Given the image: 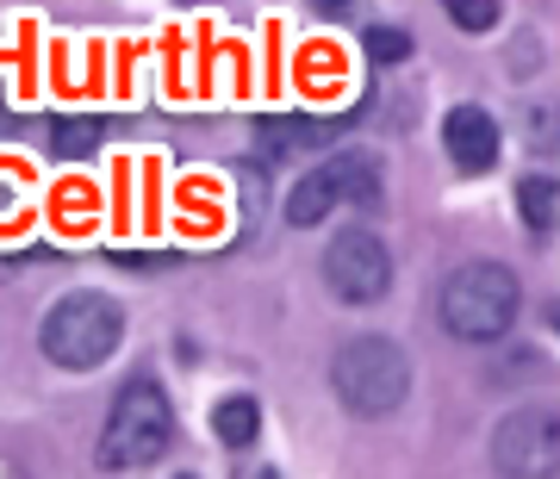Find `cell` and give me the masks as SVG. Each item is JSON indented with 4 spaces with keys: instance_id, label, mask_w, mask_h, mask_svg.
Wrapping results in <instances>:
<instances>
[{
    "instance_id": "cell-1",
    "label": "cell",
    "mask_w": 560,
    "mask_h": 479,
    "mask_svg": "<svg viewBox=\"0 0 560 479\" xmlns=\"http://www.w3.org/2000/svg\"><path fill=\"white\" fill-rule=\"evenodd\" d=\"M168 442H175L168 393H162L156 379H125L119 399H113V418L101 430V467H113V474L150 467V460L168 455Z\"/></svg>"
},
{
    "instance_id": "cell-2",
    "label": "cell",
    "mask_w": 560,
    "mask_h": 479,
    "mask_svg": "<svg viewBox=\"0 0 560 479\" xmlns=\"http://www.w3.org/2000/svg\"><path fill=\"white\" fill-rule=\"evenodd\" d=\"M517 274L504 261H467L442 287V324L460 342H499L517 318Z\"/></svg>"
},
{
    "instance_id": "cell-3",
    "label": "cell",
    "mask_w": 560,
    "mask_h": 479,
    "mask_svg": "<svg viewBox=\"0 0 560 479\" xmlns=\"http://www.w3.org/2000/svg\"><path fill=\"white\" fill-rule=\"evenodd\" d=\"M330 386H337V399L361 418H386V411H399L405 393H411V361H405L399 342L386 337H355L342 342L337 361H330Z\"/></svg>"
},
{
    "instance_id": "cell-4",
    "label": "cell",
    "mask_w": 560,
    "mask_h": 479,
    "mask_svg": "<svg viewBox=\"0 0 560 479\" xmlns=\"http://www.w3.org/2000/svg\"><path fill=\"white\" fill-rule=\"evenodd\" d=\"M125 337V312L106 293H62L50 312H44V355L57 367H101Z\"/></svg>"
},
{
    "instance_id": "cell-5",
    "label": "cell",
    "mask_w": 560,
    "mask_h": 479,
    "mask_svg": "<svg viewBox=\"0 0 560 479\" xmlns=\"http://www.w3.org/2000/svg\"><path fill=\"white\" fill-rule=\"evenodd\" d=\"M381 194V156L374 150H342V156L318 162L312 175H300V187L287 194V224H324L342 200H374Z\"/></svg>"
},
{
    "instance_id": "cell-6",
    "label": "cell",
    "mask_w": 560,
    "mask_h": 479,
    "mask_svg": "<svg viewBox=\"0 0 560 479\" xmlns=\"http://www.w3.org/2000/svg\"><path fill=\"white\" fill-rule=\"evenodd\" d=\"M324 287L349 305L386 300V287H393V256H386V243L374 237V231H361V224L337 231L330 249H324Z\"/></svg>"
},
{
    "instance_id": "cell-7",
    "label": "cell",
    "mask_w": 560,
    "mask_h": 479,
    "mask_svg": "<svg viewBox=\"0 0 560 479\" xmlns=\"http://www.w3.org/2000/svg\"><path fill=\"white\" fill-rule=\"evenodd\" d=\"M492 460L504 474H548L560 467V418L555 411H517L492 442Z\"/></svg>"
},
{
    "instance_id": "cell-8",
    "label": "cell",
    "mask_w": 560,
    "mask_h": 479,
    "mask_svg": "<svg viewBox=\"0 0 560 479\" xmlns=\"http://www.w3.org/2000/svg\"><path fill=\"white\" fill-rule=\"evenodd\" d=\"M442 143H448V156H455L460 175H486L499 162V119L486 106H455L442 119Z\"/></svg>"
},
{
    "instance_id": "cell-9",
    "label": "cell",
    "mask_w": 560,
    "mask_h": 479,
    "mask_svg": "<svg viewBox=\"0 0 560 479\" xmlns=\"http://www.w3.org/2000/svg\"><path fill=\"white\" fill-rule=\"evenodd\" d=\"M337 138V125H324V119H275V125H261V150L268 156H305V150H318V143Z\"/></svg>"
},
{
    "instance_id": "cell-10",
    "label": "cell",
    "mask_w": 560,
    "mask_h": 479,
    "mask_svg": "<svg viewBox=\"0 0 560 479\" xmlns=\"http://www.w3.org/2000/svg\"><path fill=\"white\" fill-rule=\"evenodd\" d=\"M256 430H261V411H256V399H224L219 411H212V436L224 442V448H249L256 442Z\"/></svg>"
},
{
    "instance_id": "cell-11",
    "label": "cell",
    "mask_w": 560,
    "mask_h": 479,
    "mask_svg": "<svg viewBox=\"0 0 560 479\" xmlns=\"http://www.w3.org/2000/svg\"><path fill=\"white\" fill-rule=\"evenodd\" d=\"M517 206H523V224H529V231H548V224H555V206H560L555 180H548V175H529V180L517 187Z\"/></svg>"
},
{
    "instance_id": "cell-12",
    "label": "cell",
    "mask_w": 560,
    "mask_h": 479,
    "mask_svg": "<svg viewBox=\"0 0 560 479\" xmlns=\"http://www.w3.org/2000/svg\"><path fill=\"white\" fill-rule=\"evenodd\" d=\"M50 150L57 156H88V150H101V125H88V119H62L57 131H50Z\"/></svg>"
},
{
    "instance_id": "cell-13",
    "label": "cell",
    "mask_w": 560,
    "mask_h": 479,
    "mask_svg": "<svg viewBox=\"0 0 560 479\" xmlns=\"http://www.w3.org/2000/svg\"><path fill=\"white\" fill-rule=\"evenodd\" d=\"M368 57L374 62H405L411 57V32H399V25H374V32H368Z\"/></svg>"
},
{
    "instance_id": "cell-14",
    "label": "cell",
    "mask_w": 560,
    "mask_h": 479,
    "mask_svg": "<svg viewBox=\"0 0 560 479\" xmlns=\"http://www.w3.org/2000/svg\"><path fill=\"white\" fill-rule=\"evenodd\" d=\"M455 25L460 32H492L499 25V0H455Z\"/></svg>"
},
{
    "instance_id": "cell-15",
    "label": "cell",
    "mask_w": 560,
    "mask_h": 479,
    "mask_svg": "<svg viewBox=\"0 0 560 479\" xmlns=\"http://www.w3.org/2000/svg\"><path fill=\"white\" fill-rule=\"evenodd\" d=\"M318 7H342V0H318Z\"/></svg>"
},
{
    "instance_id": "cell-16",
    "label": "cell",
    "mask_w": 560,
    "mask_h": 479,
    "mask_svg": "<svg viewBox=\"0 0 560 479\" xmlns=\"http://www.w3.org/2000/svg\"><path fill=\"white\" fill-rule=\"evenodd\" d=\"M555 324H560V305H555Z\"/></svg>"
}]
</instances>
